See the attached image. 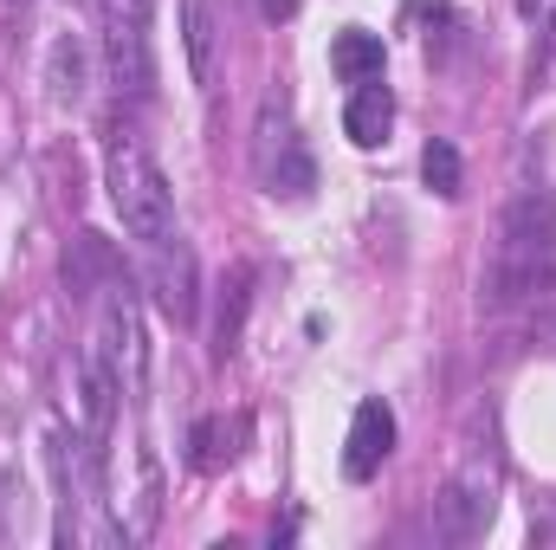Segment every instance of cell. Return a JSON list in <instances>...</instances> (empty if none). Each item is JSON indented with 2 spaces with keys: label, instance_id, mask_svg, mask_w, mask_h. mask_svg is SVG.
Here are the masks:
<instances>
[{
  "label": "cell",
  "instance_id": "cell-1",
  "mask_svg": "<svg viewBox=\"0 0 556 550\" xmlns=\"http://www.w3.org/2000/svg\"><path fill=\"white\" fill-rule=\"evenodd\" d=\"M538 291H556V201H518L505 214V240L485 266L479 298L492 311H505V304H525Z\"/></svg>",
  "mask_w": 556,
  "mask_h": 550
},
{
  "label": "cell",
  "instance_id": "cell-2",
  "mask_svg": "<svg viewBox=\"0 0 556 550\" xmlns=\"http://www.w3.org/2000/svg\"><path fill=\"white\" fill-rule=\"evenodd\" d=\"M104 188H111L117 221H124L130 240L162 247L175 234V188L155 168V155H149V142L137 130H111V142H104Z\"/></svg>",
  "mask_w": 556,
  "mask_h": 550
},
{
  "label": "cell",
  "instance_id": "cell-3",
  "mask_svg": "<svg viewBox=\"0 0 556 550\" xmlns=\"http://www.w3.org/2000/svg\"><path fill=\"white\" fill-rule=\"evenodd\" d=\"M104 7V59H111V85L124 98H155V46H149V20L155 0H98Z\"/></svg>",
  "mask_w": 556,
  "mask_h": 550
},
{
  "label": "cell",
  "instance_id": "cell-4",
  "mask_svg": "<svg viewBox=\"0 0 556 550\" xmlns=\"http://www.w3.org/2000/svg\"><path fill=\"white\" fill-rule=\"evenodd\" d=\"M253 162H260V182L285 195V201H304L311 195V182H317V168H311V155L298 149L291 137V111H285V98H266V117H260V142H253Z\"/></svg>",
  "mask_w": 556,
  "mask_h": 550
},
{
  "label": "cell",
  "instance_id": "cell-5",
  "mask_svg": "<svg viewBox=\"0 0 556 550\" xmlns=\"http://www.w3.org/2000/svg\"><path fill=\"white\" fill-rule=\"evenodd\" d=\"M389 453H395V409L382 396H363L356 414H350V434H343V473L350 479H376Z\"/></svg>",
  "mask_w": 556,
  "mask_h": 550
},
{
  "label": "cell",
  "instance_id": "cell-6",
  "mask_svg": "<svg viewBox=\"0 0 556 550\" xmlns=\"http://www.w3.org/2000/svg\"><path fill=\"white\" fill-rule=\"evenodd\" d=\"M155 304H162V317L168 324H194V311H201V273H194V247L181 240V234H168L162 247H155Z\"/></svg>",
  "mask_w": 556,
  "mask_h": 550
},
{
  "label": "cell",
  "instance_id": "cell-7",
  "mask_svg": "<svg viewBox=\"0 0 556 550\" xmlns=\"http://www.w3.org/2000/svg\"><path fill=\"white\" fill-rule=\"evenodd\" d=\"M485 525H492V479H485V473H466V479H453V486L433 499V538L472 545Z\"/></svg>",
  "mask_w": 556,
  "mask_h": 550
},
{
  "label": "cell",
  "instance_id": "cell-8",
  "mask_svg": "<svg viewBox=\"0 0 556 550\" xmlns=\"http://www.w3.org/2000/svg\"><path fill=\"white\" fill-rule=\"evenodd\" d=\"M389 124H395V98H389V85H382V78L356 85L350 104H343V137L356 142V149H376V142H389Z\"/></svg>",
  "mask_w": 556,
  "mask_h": 550
},
{
  "label": "cell",
  "instance_id": "cell-9",
  "mask_svg": "<svg viewBox=\"0 0 556 550\" xmlns=\"http://www.w3.org/2000/svg\"><path fill=\"white\" fill-rule=\"evenodd\" d=\"M382 65H389L382 33H369V26H343V33L330 39V72H337L343 85H369V78H382Z\"/></svg>",
  "mask_w": 556,
  "mask_h": 550
},
{
  "label": "cell",
  "instance_id": "cell-10",
  "mask_svg": "<svg viewBox=\"0 0 556 550\" xmlns=\"http://www.w3.org/2000/svg\"><path fill=\"white\" fill-rule=\"evenodd\" d=\"M247 311H253V266H233L220 285V311H214V363H227L247 337Z\"/></svg>",
  "mask_w": 556,
  "mask_h": 550
},
{
  "label": "cell",
  "instance_id": "cell-11",
  "mask_svg": "<svg viewBox=\"0 0 556 550\" xmlns=\"http://www.w3.org/2000/svg\"><path fill=\"white\" fill-rule=\"evenodd\" d=\"M181 46L194 85H214V0H181Z\"/></svg>",
  "mask_w": 556,
  "mask_h": 550
},
{
  "label": "cell",
  "instance_id": "cell-12",
  "mask_svg": "<svg viewBox=\"0 0 556 550\" xmlns=\"http://www.w3.org/2000/svg\"><path fill=\"white\" fill-rule=\"evenodd\" d=\"M240 434H247V414H240L233 427H227V421H194V434H188V447H194V453H188V466H194V473H214V466H227V460L240 453V447H233Z\"/></svg>",
  "mask_w": 556,
  "mask_h": 550
},
{
  "label": "cell",
  "instance_id": "cell-13",
  "mask_svg": "<svg viewBox=\"0 0 556 550\" xmlns=\"http://www.w3.org/2000/svg\"><path fill=\"white\" fill-rule=\"evenodd\" d=\"M46 85H52V104H78V98H85V46H78V39H59V46H52Z\"/></svg>",
  "mask_w": 556,
  "mask_h": 550
},
{
  "label": "cell",
  "instance_id": "cell-14",
  "mask_svg": "<svg viewBox=\"0 0 556 550\" xmlns=\"http://www.w3.org/2000/svg\"><path fill=\"white\" fill-rule=\"evenodd\" d=\"M420 175H427V188H433L440 201H453V195H459V149L446 137H433L420 149Z\"/></svg>",
  "mask_w": 556,
  "mask_h": 550
},
{
  "label": "cell",
  "instance_id": "cell-15",
  "mask_svg": "<svg viewBox=\"0 0 556 550\" xmlns=\"http://www.w3.org/2000/svg\"><path fill=\"white\" fill-rule=\"evenodd\" d=\"M556 59V7H551V33H544V46H538V59H531V72H544Z\"/></svg>",
  "mask_w": 556,
  "mask_h": 550
},
{
  "label": "cell",
  "instance_id": "cell-16",
  "mask_svg": "<svg viewBox=\"0 0 556 550\" xmlns=\"http://www.w3.org/2000/svg\"><path fill=\"white\" fill-rule=\"evenodd\" d=\"M260 7H266V20H285V13H291L298 0H260Z\"/></svg>",
  "mask_w": 556,
  "mask_h": 550
},
{
  "label": "cell",
  "instance_id": "cell-17",
  "mask_svg": "<svg viewBox=\"0 0 556 550\" xmlns=\"http://www.w3.org/2000/svg\"><path fill=\"white\" fill-rule=\"evenodd\" d=\"M72 7H98V0H72Z\"/></svg>",
  "mask_w": 556,
  "mask_h": 550
}]
</instances>
